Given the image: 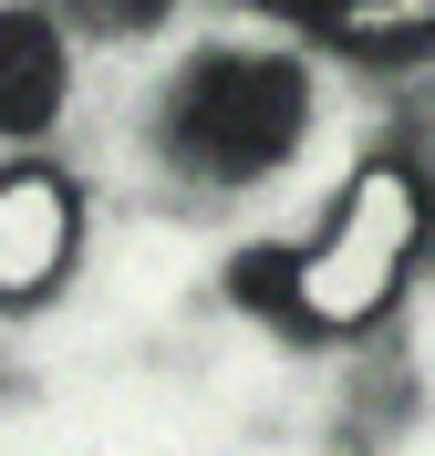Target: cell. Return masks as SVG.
Instances as JSON below:
<instances>
[{
  "label": "cell",
  "instance_id": "cell-1",
  "mask_svg": "<svg viewBox=\"0 0 435 456\" xmlns=\"http://www.w3.org/2000/svg\"><path fill=\"white\" fill-rule=\"evenodd\" d=\"M415 259H425V187L405 167H363L311 249L238 259V301L280 312L290 332H363L415 281Z\"/></svg>",
  "mask_w": 435,
  "mask_h": 456
},
{
  "label": "cell",
  "instance_id": "cell-2",
  "mask_svg": "<svg viewBox=\"0 0 435 456\" xmlns=\"http://www.w3.org/2000/svg\"><path fill=\"white\" fill-rule=\"evenodd\" d=\"M301 125H311V84H301L290 53H207L166 94V156L207 187L270 176L301 145Z\"/></svg>",
  "mask_w": 435,
  "mask_h": 456
},
{
  "label": "cell",
  "instance_id": "cell-3",
  "mask_svg": "<svg viewBox=\"0 0 435 456\" xmlns=\"http://www.w3.org/2000/svg\"><path fill=\"white\" fill-rule=\"evenodd\" d=\"M62 259H73V187L42 167H11V187H0V301L31 312L62 281Z\"/></svg>",
  "mask_w": 435,
  "mask_h": 456
},
{
  "label": "cell",
  "instance_id": "cell-4",
  "mask_svg": "<svg viewBox=\"0 0 435 456\" xmlns=\"http://www.w3.org/2000/svg\"><path fill=\"white\" fill-rule=\"evenodd\" d=\"M290 21H311L321 42H342V53H363V62L435 53V0H290Z\"/></svg>",
  "mask_w": 435,
  "mask_h": 456
},
{
  "label": "cell",
  "instance_id": "cell-5",
  "mask_svg": "<svg viewBox=\"0 0 435 456\" xmlns=\"http://www.w3.org/2000/svg\"><path fill=\"white\" fill-rule=\"evenodd\" d=\"M52 104H62V42L21 11V21L0 31V135L31 145L42 125H52Z\"/></svg>",
  "mask_w": 435,
  "mask_h": 456
},
{
  "label": "cell",
  "instance_id": "cell-6",
  "mask_svg": "<svg viewBox=\"0 0 435 456\" xmlns=\"http://www.w3.org/2000/svg\"><path fill=\"white\" fill-rule=\"evenodd\" d=\"M115 11H156V0H115Z\"/></svg>",
  "mask_w": 435,
  "mask_h": 456
},
{
  "label": "cell",
  "instance_id": "cell-7",
  "mask_svg": "<svg viewBox=\"0 0 435 456\" xmlns=\"http://www.w3.org/2000/svg\"><path fill=\"white\" fill-rule=\"evenodd\" d=\"M280 11H290V0H280Z\"/></svg>",
  "mask_w": 435,
  "mask_h": 456
}]
</instances>
